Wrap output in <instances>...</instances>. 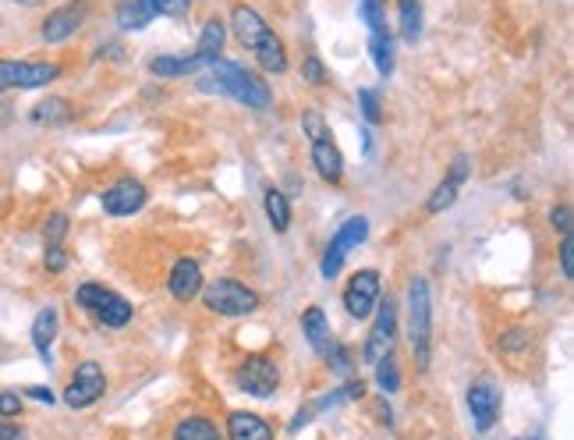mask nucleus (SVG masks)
I'll return each instance as SVG.
<instances>
[{"mask_svg": "<svg viewBox=\"0 0 574 440\" xmlns=\"http://www.w3.org/2000/svg\"><path fill=\"white\" fill-rule=\"evenodd\" d=\"M199 89L213 96H231L234 103H245L252 110H266L273 103V93L263 75H256L238 61H227V57H217L210 68L202 71Z\"/></svg>", "mask_w": 574, "mask_h": 440, "instance_id": "f257e3e1", "label": "nucleus"}, {"mask_svg": "<svg viewBox=\"0 0 574 440\" xmlns=\"http://www.w3.org/2000/svg\"><path fill=\"white\" fill-rule=\"evenodd\" d=\"M408 341H412L415 366L422 373L429 370V355H433V295H429L426 277H412L408 281Z\"/></svg>", "mask_w": 574, "mask_h": 440, "instance_id": "f03ea898", "label": "nucleus"}, {"mask_svg": "<svg viewBox=\"0 0 574 440\" xmlns=\"http://www.w3.org/2000/svg\"><path fill=\"white\" fill-rule=\"evenodd\" d=\"M202 306L210 309V313L217 316H249L256 313L259 306H263V299H259V291L249 288V284L234 281V277H220V281H210L202 284Z\"/></svg>", "mask_w": 574, "mask_h": 440, "instance_id": "7ed1b4c3", "label": "nucleus"}, {"mask_svg": "<svg viewBox=\"0 0 574 440\" xmlns=\"http://www.w3.org/2000/svg\"><path fill=\"white\" fill-rule=\"evenodd\" d=\"M75 306L86 309V313H93L96 320H100L103 327H110V330H121L125 323H132V302L121 299L117 291L103 288V284H96V281L78 284Z\"/></svg>", "mask_w": 574, "mask_h": 440, "instance_id": "20e7f679", "label": "nucleus"}, {"mask_svg": "<svg viewBox=\"0 0 574 440\" xmlns=\"http://www.w3.org/2000/svg\"><path fill=\"white\" fill-rule=\"evenodd\" d=\"M61 64L57 61H11L0 57V93L8 89H43L54 79H61Z\"/></svg>", "mask_w": 574, "mask_h": 440, "instance_id": "39448f33", "label": "nucleus"}, {"mask_svg": "<svg viewBox=\"0 0 574 440\" xmlns=\"http://www.w3.org/2000/svg\"><path fill=\"white\" fill-rule=\"evenodd\" d=\"M107 394V373L96 359H82L71 373L68 387H64V405L71 409H89Z\"/></svg>", "mask_w": 574, "mask_h": 440, "instance_id": "423d86ee", "label": "nucleus"}, {"mask_svg": "<svg viewBox=\"0 0 574 440\" xmlns=\"http://www.w3.org/2000/svg\"><path fill=\"white\" fill-rule=\"evenodd\" d=\"M365 238H369V220L362 217V213H355V217H348L337 228V235L330 238V245H326V252H323V277L326 281H334L337 274H341V267H344V260H348V252L355 249V245H362Z\"/></svg>", "mask_w": 574, "mask_h": 440, "instance_id": "0eeeda50", "label": "nucleus"}, {"mask_svg": "<svg viewBox=\"0 0 574 440\" xmlns=\"http://www.w3.org/2000/svg\"><path fill=\"white\" fill-rule=\"evenodd\" d=\"M234 384H238V391L252 394V398H273L280 391V366L270 355H249L234 370Z\"/></svg>", "mask_w": 574, "mask_h": 440, "instance_id": "6e6552de", "label": "nucleus"}, {"mask_svg": "<svg viewBox=\"0 0 574 440\" xmlns=\"http://www.w3.org/2000/svg\"><path fill=\"white\" fill-rule=\"evenodd\" d=\"M383 299L380 270H358L348 284H344V313L351 320H369Z\"/></svg>", "mask_w": 574, "mask_h": 440, "instance_id": "1a4fd4ad", "label": "nucleus"}, {"mask_svg": "<svg viewBox=\"0 0 574 440\" xmlns=\"http://www.w3.org/2000/svg\"><path fill=\"white\" fill-rule=\"evenodd\" d=\"M394 341H397V306L394 299H380V306H376V320H373V330H369V338H365V362L369 366H376V362H383L387 355H394Z\"/></svg>", "mask_w": 574, "mask_h": 440, "instance_id": "9d476101", "label": "nucleus"}, {"mask_svg": "<svg viewBox=\"0 0 574 440\" xmlns=\"http://www.w3.org/2000/svg\"><path fill=\"white\" fill-rule=\"evenodd\" d=\"M89 18V0H68V4H61L57 11H50L47 18H43V25H39V36H43V43H64L71 40L82 25H86Z\"/></svg>", "mask_w": 574, "mask_h": 440, "instance_id": "9b49d317", "label": "nucleus"}, {"mask_svg": "<svg viewBox=\"0 0 574 440\" xmlns=\"http://www.w3.org/2000/svg\"><path fill=\"white\" fill-rule=\"evenodd\" d=\"M146 199L149 192L139 178H117L114 185H107L100 192V206L107 217H132V213H139L146 206Z\"/></svg>", "mask_w": 574, "mask_h": 440, "instance_id": "f8f14e48", "label": "nucleus"}, {"mask_svg": "<svg viewBox=\"0 0 574 440\" xmlns=\"http://www.w3.org/2000/svg\"><path fill=\"white\" fill-rule=\"evenodd\" d=\"M468 412H472V423L479 433L493 430L500 419V387L493 380H475L468 387Z\"/></svg>", "mask_w": 574, "mask_h": 440, "instance_id": "ddd939ff", "label": "nucleus"}, {"mask_svg": "<svg viewBox=\"0 0 574 440\" xmlns=\"http://www.w3.org/2000/svg\"><path fill=\"white\" fill-rule=\"evenodd\" d=\"M231 32H234V40H238L241 47L256 50L273 29L266 25V18L259 15L256 8H249V4H234V11H231Z\"/></svg>", "mask_w": 574, "mask_h": 440, "instance_id": "4468645a", "label": "nucleus"}, {"mask_svg": "<svg viewBox=\"0 0 574 440\" xmlns=\"http://www.w3.org/2000/svg\"><path fill=\"white\" fill-rule=\"evenodd\" d=\"M167 291H171L178 302H192L195 295L202 291L199 260H192V256H181V260L171 267V274H167Z\"/></svg>", "mask_w": 574, "mask_h": 440, "instance_id": "2eb2a0df", "label": "nucleus"}, {"mask_svg": "<svg viewBox=\"0 0 574 440\" xmlns=\"http://www.w3.org/2000/svg\"><path fill=\"white\" fill-rule=\"evenodd\" d=\"M312 146V167H316V174L326 181V185H341L344 181V153L341 146H337L330 135L319 142H309Z\"/></svg>", "mask_w": 574, "mask_h": 440, "instance_id": "dca6fc26", "label": "nucleus"}, {"mask_svg": "<svg viewBox=\"0 0 574 440\" xmlns=\"http://www.w3.org/2000/svg\"><path fill=\"white\" fill-rule=\"evenodd\" d=\"M210 68V64L202 61V57H174V54H160L149 61V75L156 79H185V75H202V71Z\"/></svg>", "mask_w": 574, "mask_h": 440, "instance_id": "f3484780", "label": "nucleus"}, {"mask_svg": "<svg viewBox=\"0 0 574 440\" xmlns=\"http://www.w3.org/2000/svg\"><path fill=\"white\" fill-rule=\"evenodd\" d=\"M227 440H273V426L259 412H231L227 416Z\"/></svg>", "mask_w": 574, "mask_h": 440, "instance_id": "a211bd4d", "label": "nucleus"}, {"mask_svg": "<svg viewBox=\"0 0 574 440\" xmlns=\"http://www.w3.org/2000/svg\"><path fill=\"white\" fill-rule=\"evenodd\" d=\"M57 330H61V316H57L54 306H43L32 320V345L43 355V362H50V348L57 341Z\"/></svg>", "mask_w": 574, "mask_h": 440, "instance_id": "6ab92c4d", "label": "nucleus"}, {"mask_svg": "<svg viewBox=\"0 0 574 440\" xmlns=\"http://www.w3.org/2000/svg\"><path fill=\"white\" fill-rule=\"evenodd\" d=\"M302 334L316 355H326V348L334 345V341H330V320H326V313L319 306H309L302 313Z\"/></svg>", "mask_w": 574, "mask_h": 440, "instance_id": "aec40b11", "label": "nucleus"}, {"mask_svg": "<svg viewBox=\"0 0 574 440\" xmlns=\"http://www.w3.org/2000/svg\"><path fill=\"white\" fill-rule=\"evenodd\" d=\"M369 57H373L376 71L383 79L394 75V64H397V50H394V32L390 29H376L369 32Z\"/></svg>", "mask_w": 574, "mask_h": 440, "instance_id": "412c9836", "label": "nucleus"}, {"mask_svg": "<svg viewBox=\"0 0 574 440\" xmlns=\"http://www.w3.org/2000/svg\"><path fill=\"white\" fill-rule=\"evenodd\" d=\"M252 57H256V64L266 71V75H284L287 71V50H284V43H280L277 32H270V36L252 50Z\"/></svg>", "mask_w": 574, "mask_h": 440, "instance_id": "4be33fe9", "label": "nucleus"}, {"mask_svg": "<svg viewBox=\"0 0 574 440\" xmlns=\"http://www.w3.org/2000/svg\"><path fill=\"white\" fill-rule=\"evenodd\" d=\"M224 40H227V25L220 18H210V22L202 25L199 32V47H195V57H202L206 64H213L224 50Z\"/></svg>", "mask_w": 574, "mask_h": 440, "instance_id": "5701e85b", "label": "nucleus"}, {"mask_svg": "<svg viewBox=\"0 0 574 440\" xmlns=\"http://www.w3.org/2000/svg\"><path fill=\"white\" fill-rule=\"evenodd\" d=\"M263 210H266V220H270V228L277 231V235H284V231L291 228V203H287V196L277 189V185H270V189L263 192Z\"/></svg>", "mask_w": 574, "mask_h": 440, "instance_id": "b1692460", "label": "nucleus"}, {"mask_svg": "<svg viewBox=\"0 0 574 440\" xmlns=\"http://www.w3.org/2000/svg\"><path fill=\"white\" fill-rule=\"evenodd\" d=\"M397 22H401V40L419 43L422 36V0H397Z\"/></svg>", "mask_w": 574, "mask_h": 440, "instance_id": "393cba45", "label": "nucleus"}, {"mask_svg": "<svg viewBox=\"0 0 574 440\" xmlns=\"http://www.w3.org/2000/svg\"><path fill=\"white\" fill-rule=\"evenodd\" d=\"M71 121V103L61 100V96H54V100H43L39 107H32V125H68Z\"/></svg>", "mask_w": 574, "mask_h": 440, "instance_id": "a878e982", "label": "nucleus"}, {"mask_svg": "<svg viewBox=\"0 0 574 440\" xmlns=\"http://www.w3.org/2000/svg\"><path fill=\"white\" fill-rule=\"evenodd\" d=\"M171 440H224V437H220L217 423H210V419H202V416H188L174 426Z\"/></svg>", "mask_w": 574, "mask_h": 440, "instance_id": "bb28decb", "label": "nucleus"}, {"mask_svg": "<svg viewBox=\"0 0 574 440\" xmlns=\"http://www.w3.org/2000/svg\"><path fill=\"white\" fill-rule=\"evenodd\" d=\"M149 22H153V15H149V8L142 0H121V4H117V25L125 32H139L146 29Z\"/></svg>", "mask_w": 574, "mask_h": 440, "instance_id": "cd10ccee", "label": "nucleus"}, {"mask_svg": "<svg viewBox=\"0 0 574 440\" xmlns=\"http://www.w3.org/2000/svg\"><path fill=\"white\" fill-rule=\"evenodd\" d=\"M458 189H461V185H454L450 178H443L440 185L433 189V196L426 199V213H429V217H436V213L450 210V206L458 203Z\"/></svg>", "mask_w": 574, "mask_h": 440, "instance_id": "c85d7f7f", "label": "nucleus"}, {"mask_svg": "<svg viewBox=\"0 0 574 440\" xmlns=\"http://www.w3.org/2000/svg\"><path fill=\"white\" fill-rule=\"evenodd\" d=\"M358 18L369 32L387 29V0H358Z\"/></svg>", "mask_w": 574, "mask_h": 440, "instance_id": "c756f323", "label": "nucleus"}, {"mask_svg": "<svg viewBox=\"0 0 574 440\" xmlns=\"http://www.w3.org/2000/svg\"><path fill=\"white\" fill-rule=\"evenodd\" d=\"M153 18H188L192 15V0H142Z\"/></svg>", "mask_w": 574, "mask_h": 440, "instance_id": "7c9ffc66", "label": "nucleus"}, {"mask_svg": "<svg viewBox=\"0 0 574 440\" xmlns=\"http://www.w3.org/2000/svg\"><path fill=\"white\" fill-rule=\"evenodd\" d=\"M376 384L383 387V394L401 391V370H397L394 355H387L383 362H376Z\"/></svg>", "mask_w": 574, "mask_h": 440, "instance_id": "2f4dec72", "label": "nucleus"}, {"mask_svg": "<svg viewBox=\"0 0 574 440\" xmlns=\"http://www.w3.org/2000/svg\"><path fill=\"white\" fill-rule=\"evenodd\" d=\"M68 228H71V220H68V213H50L47 217V224H43V242L47 245H64V235H68Z\"/></svg>", "mask_w": 574, "mask_h": 440, "instance_id": "473e14b6", "label": "nucleus"}, {"mask_svg": "<svg viewBox=\"0 0 574 440\" xmlns=\"http://www.w3.org/2000/svg\"><path fill=\"white\" fill-rule=\"evenodd\" d=\"M302 79L309 82V86L319 89V86H326V82H330V71H326V64L319 61L316 54H309V57L302 61Z\"/></svg>", "mask_w": 574, "mask_h": 440, "instance_id": "72a5a7b5", "label": "nucleus"}, {"mask_svg": "<svg viewBox=\"0 0 574 440\" xmlns=\"http://www.w3.org/2000/svg\"><path fill=\"white\" fill-rule=\"evenodd\" d=\"M302 132H305V139H309V142H319V139H326V135H330V128H326V118L319 114V110H305V114H302Z\"/></svg>", "mask_w": 574, "mask_h": 440, "instance_id": "f704fd0d", "label": "nucleus"}, {"mask_svg": "<svg viewBox=\"0 0 574 440\" xmlns=\"http://www.w3.org/2000/svg\"><path fill=\"white\" fill-rule=\"evenodd\" d=\"M358 103H362V114L369 125H383V107H380V93H376V89H362V93H358Z\"/></svg>", "mask_w": 574, "mask_h": 440, "instance_id": "c9c22d12", "label": "nucleus"}, {"mask_svg": "<svg viewBox=\"0 0 574 440\" xmlns=\"http://www.w3.org/2000/svg\"><path fill=\"white\" fill-rule=\"evenodd\" d=\"M528 341H532V334H528L525 327H511L504 338H500V348H504L507 355H518V352H525V348H528Z\"/></svg>", "mask_w": 574, "mask_h": 440, "instance_id": "e433bc0d", "label": "nucleus"}, {"mask_svg": "<svg viewBox=\"0 0 574 440\" xmlns=\"http://www.w3.org/2000/svg\"><path fill=\"white\" fill-rule=\"evenodd\" d=\"M43 267H47V274H64V267H68L64 245H47V249H43Z\"/></svg>", "mask_w": 574, "mask_h": 440, "instance_id": "4c0bfd02", "label": "nucleus"}, {"mask_svg": "<svg viewBox=\"0 0 574 440\" xmlns=\"http://www.w3.org/2000/svg\"><path fill=\"white\" fill-rule=\"evenodd\" d=\"M326 362H330V370L341 373V377H344V373H351V366H355L344 345H330V348H326Z\"/></svg>", "mask_w": 574, "mask_h": 440, "instance_id": "58836bf2", "label": "nucleus"}, {"mask_svg": "<svg viewBox=\"0 0 574 440\" xmlns=\"http://www.w3.org/2000/svg\"><path fill=\"white\" fill-rule=\"evenodd\" d=\"M571 224H574V220H571V206H567V203L553 206V210H550V228L560 231V238L571 235Z\"/></svg>", "mask_w": 574, "mask_h": 440, "instance_id": "ea45409f", "label": "nucleus"}, {"mask_svg": "<svg viewBox=\"0 0 574 440\" xmlns=\"http://www.w3.org/2000/svg\"><path fill=\"white\" fill-rule=\"evenodd\" d=\"M560 274H564V281L574 277V238L571 235L560 238Z\"/></svg>", "mask_w": 574, "mask_h": 440, "instance_id": "a19ab883", "label": "nucleus"}, {"mask_svg": "<svg viewBox=\"0 0 574 440\" xmlns=\"http://www.w3.org/2000/svg\"><path fill=\"white\" fill-rule=\"evenodd\" d=\"M22 416V394L0 391V419H18Z\"/></svg>", "mask_w": 574, "mask_h": 440, "instance_id": "79ce46f5", "label": "nucleus"}, {"mask_svg": "<svg viewBox=\"0 0 574 440\" xmlns=\"http://www.w3.org/2000/svg\"><path fill=\"white\" fill-rule=\"evenodd\" d=\"M468 174H472V160H468V157H454V160H450V174H447V178L454 181V185H465Z\"/></svg>", "mask_w": 574, "mask_h": 440, "instance_id": "37998d69", "label": "nucleus"}, {"mask_svg": "<svg viewBox=\"0 0 574 440\" xmlns=\"http://www.w3.org/2000/svg\"><path fill=\"white\" fill-rule=\"evenodd\" d=\"M0 440H25V430L15 419H0Z\"/></svg>", "mask_w": 574, "mask_h": 440, "instance_id": "c03bdc74", "label": "nucleus"}, {"mask_svg": "<svg viewBox=\"0 0 574 440\" xmlns=\"http://www.w3.org/2000/svg\"><path fill=\"white\" fill-rule=\"evenodd\" d=\"M25 394H29V398H36V401H47V405H50V401H54L50 387H29V391H25Z\"/></svg>", "mask_w": 574, "mask_h": 440, "instance_id": "a18cd8bd", "label": "nucleus"}, {"mask_svg": "<svg viewBox=\"0 0 574 440\" xmlns=\"http://www.w3.org/2000/svg\"><path fill=\"white\" fill-rule=\"evenodd\" d=\"M309 419H312V409H302V412H298V416L291 419V433H298V430H302V426L309 423Z\"/></svg>", "mask_w": 574, "mask_h": 440, "instance_id": "49530a36", "label": "nucleus"}, {"mask_svg": "<svg viewBox=\"0 0 574 440\" xmlns=\"http://www.w3.org/2000/svg\"><path fill=\"white\" fill-rule=\"evenodd\" d=\"M11 121V103H4L0 100V132H4V125Z\"/></svg>", "mask_w": 574, "mask_h": 440, "instance_id": "de8ad7c7", "label": "nucleus"}, {"mask_svg": "<svg viewBox=\"0 0 574 440\" xmlns=\"http://www.w3.org/2000/svg\"><path fill=\"white\" fill-rule=\"evenodd\" d=\"M18 4H39V0H18Z\"/></svg>", "mask_w": 574, "mask_h": 440, "instance_id": "09e8293b", "label": "nucleus"}]
</instances>
